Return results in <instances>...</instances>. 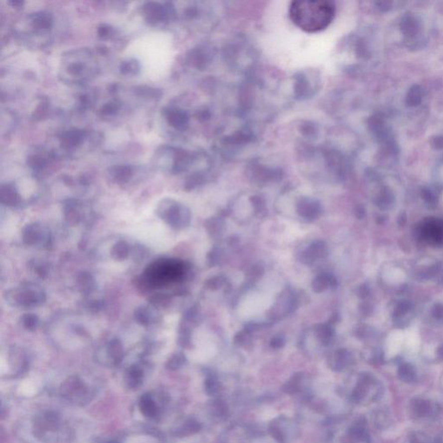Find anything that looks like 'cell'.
<instances>
[{
    "label": "cell",
    "instance_id": "cell-1",
    "mask_svg": "<svg viewBox=\"0 0 443 443\" xmlns=\"http://www.w3.org/2000/svg\"><path fill=\"white\" fill-rule=\"evenodd\" d=\"M336 7L332 1H294L289 7V16L293 23L307 33L325 30L332 23Z\"/></svg>",
    "mask_w": 443,
    "mask_h": 443
},
{
    "label": "cell",
    "instance_id": "cell-2",
    "mask_svg": "<svg viewBox=\"0 0 443 443\" xmlns=\"http://www.w3.org/2000/svg\"><path fill=\"white\" fill-rule=\"evenodd\" d=\"M187 271L185 263L179 260L158 259L148 265L142 276L134 281L140 292L149 293L184 279Z\"/></svg>",
    "mask_w": 443,
    "mask_h": 443
},
{
    "label": "cell",
    "instance_id": "cell-3",
    "mask_svg": "<svg viewBox=\"0 0 443 443\" xmlns=\"http://www.w3.org/2000/svg\"><path fill=\"white\" fill-rule=\"evenodd\" d=\"M3 299L9 305L21 309H32L45 304L47 295L45 291L38 284L22 283L13 289L3 293Z\"/></svg>",
    "mask_w": 443,
    "mask_h": 443
},
{
    "label": "cell",
    "instance_id": "cell-4",
    "mask_svg": "<svg viewBox=\"0 0 443 443\" xmlns=\"http://www.w3.org/2000/svg\"><path fill=\"white\" fill-rule=\"evenodd\" d=\"M155 212L158 218L176 230L186 229L191 221L189 208L171 198L162 199L157 205Z\"/></svg>",
    "mask_w": 443,
    "mask_h": 443
},
{
    "label": "cell",
    "instance_id": "cell-5",
    "mask_svg": "<svg viewBox=\"0 0 443 443\" xmlns=\"http://www.w3.org/2000/svg\"><path fill=\"white\" fill-rule=\"evenodd\" d=\"M22 241L26 246L38 247L43 250H49L52 245L50 231L38 222L25 224L22 230Z\"/></svg>",
    "mask_w": 443,
    "mask_h": 443
},
{
    "label": "cell",
    "instance_id": "cell-6",
    "mask_svg": "<svg viewBox=\"0 0 443 443\" xmlns=\"http://www.w3.org/2000/svg\"><path fill=\"white\" fill-rule=\"evenodd\" d=\"M299 300L291 289H286L280 294L275 305L269 310L268 316L271 321H278L295 312Z\"/></svg>",
    "mask_w": 443,
    "mask_h": 443
},
{
    "label": "cell",
    "instance_id": "cell-7",
    "mask_svg": "<svg viewBox=\"0 0 443 443\" xmlns=\"http://www.w3.org/2000/svg\"><path fill=\"white\" fill-rule=\"evenodd\" d=\"M327 244L323 240H315L304 251L299 255V261L305 265H312L318 260L324 259L328 256Z\"/></svg>",
    "mask_w": 443,
    "mask_h": 443
},
{
    "label": "cell",
    "instance_id": "cell-8",
    "mask_svg": "<svg viewBox=\"0 0 443 443\" xmlns=\"http://www.w3.org/2000/svg\"><path fill=\"white\" fill-rule=\"evenodd\" d=\"M145 19L151 24L162 23L167 19L171 13L170 7L158 2H148L142 8Z\"/></svg>",
    "mask_w": 443,
    "mask_h": 443
},
{
    "label": "cell",
    "instance_id": "cell-9",
    "mask_svg": "<svg viewBox=\"0 0 443 443\" xmlns=\"http://www.w3.org/2000/svg\"><path fill=\"white\" fill-rule=\"evenodd\" d=\"M134 318L139 325L149 327L160 321L161 313L158 308L151 304L142 305L135 309Z\"/></svg>",
    "mask_w": 443,
    "mask_h": 443
},
{
    "label": "cell",
    "instance_id": "cell-10",
    "mask_svg": "<svg viewBox=\"0 0 443 443\" xmlns=\"http://www.w3.org/2000/svg\"><path fill=\"white\" fill-rule=\"evenodd\" d=\"M297 213L303 219L312 222L321 216V206L316 200L311 198H302L297 204Z\"/></svg>",
    "mask_w": 443,
    "mask_h": 443
},
{
    "label": "cell",
    "instance_id": "cell-11",
    "mask_svg": "<svg viewBox=\"0 0 443 443\" xmlns=\"http://www.w3.org/2000/svg\"><path fill=\"white\" fill-rule=\"evenodd\" d=\"M87 393L85 384L77 377H69L60 387V394L67 399L80 397Z\"/></svg>",
    "mask_w": 443,
    "mask_h": 443
},
{
    "label": "cell",
    "instance_id": "cell-12",
    "mask_svg": "<svg viewBox=\"0 0 443 443\" xmlns=\"http://www.w3.org/2000/svg\"><path fill=\"white\" fill-rule=\"evenodd\" d=\"M82 203L78 199H69L63 204V216L70 225H76L83 220Z\"/></svg>",
    "mask_w": 443,
    "mask_h": 443
},
{
    "label": "cell",
    "instance_id": "cell-13",
    "mask_svg": "<svg viewBox=\"0 0 443 443\" xmlns=\"http://www.w3.org/2000/svg\"><path fill=\"white\" fill-rule=\"evenodd\" d=\"M86 132L79 129H70L60 135V144L66 149L77 148L83 143L86 138Z\"/></svg>",
    "mask_w": 443,
    "mask_h": 443
},
{
    "label": "cell",
    "instance_id": "cell-14",
    "mask_svg": "<svg viewBox=\"0 0 443 443\" xmlns=\"http://www.w3.org/2000/svg\"><path fill=\"white\" fill-rule=\"evenodd\" d=\"M135 173V168L128 164H117L109 168V177L114 183L118 184H127L131 180Z\"/></svg>",
    "mask_w": 443,
    "mask_h": 443
},
{
    "label": "cell",
    "instance_id": "cell-15",
    "mask_svg": "<svg viewBox=\"0 0 443 443\" xmlns=\"http://www.w3.org/2000/svg\"><path fill=\"white\" fill-rule=\"evenodd\" d=\"M76 285L81 294L89 295L97 288L95 276L88 271H80L76 276Z\"/></svg>",
    "mask_w": 443,
    "mask_h": 443
},
{
    "label": "cell",
    "instance_id": "cell-16",
    "mask_svg": "<svg viewBox=\"0 0 443 443\" xmlns=\"http://www.w3.org/2000/svg\"><path fill=\"white\" fill-rule=\"evenodd\" d=\"M1 203L7 207H16L21 204V197L15 184H3L0 189Z\"/></svg>",
    "mask_w": 443,
    "mask_h": 443
},
{
    "label": "cell",
    "instance_id": "cell-17",
    "mask_svg": "<svg viewBox=\"0 0 443 443\" xmlns=\"http://www.w3.org/2000/svg\"><path fill=\"white\" fill-rule=\"evenodd\" d=\"M106 353L108 355L112 364L117 365L121 364L124 358V348L122 341L117 338L110 339L105 346Z\"/></svg>",
    "mask_w": 443,
    "mask_h": 443
},
{
    "label": "cell",
    "instance_id": "cell-18",
    "mask_svg": "<svg viewBox=\"0 0 443 443\" xmlns=\"http://www.w3.org/2000/svg\"><path fill=\"white\" fill-rule=\"evenodd\" d=\"M337 286V279L331 273H321L312 280V289L313 292L319 294Z\"/></svg>",
    "mask_w": 443,
    "mask_h": 443
},
{
    "label": "cell",
    "instance_id": "cell-19",
    "mask_svg": "<svg viewBox=\"0 0 443 443\" xmlns=\"http://www.w3.org/2000/svg\"><path fill=\"white\" fill-rule=\"evenodd\" d=\"M32 25L37 30H48L52 27V14L48 11H37L30 16Z\"/></svg>",
    "mask_w": 443,
    "mask_h": 443
},
{
    "label": "cell",
    "instance_id": "cell-20",
    "mask_svg": "<svg viewBox=\"0 0 443 443\" xmlns=\"http://www.w3.org/2000/svg\"><path fill=\"white\" fill-rule=\"evenodd\" d=\"M131 255V247L128 242L120 240L113 245L110 250V256L112 259L118 262H122L128 259Z\"/></svg>",
    "mask_w": 443,
    "mask_h": 443
},
{
    "label": "cell",
    "instance_id": "cell-21",
    "mask_svg": "<svg viewBox=\"0 0 443 443\" xmlns=\"http://www.w3.org/2000/svg\"><path fill=\"white\" fill-rule=\"evenodd\" d=\"M314 332L322 345H328L334 337V329L331 324H318L314 327Z\"/></svg>",
    "mask_w": 443,
    "mask_h": 443
},
{
    "label": "cell",
    "instance_id": "cell-22",
    "mask_svg": "<svg viewBox=\"0 0 443 443\" xmlns=\"http://www.w3.org/2000/svg\"><path fill=\"white\" fill-rule=\"evenodd\" d=\"M140 410L145 417H153L157 414V405L151 395L145 394L140 400Z\"/></svg>",
    "mask_w": 443,
    "mask_h": 443
},
{
    "label": "cell",
    "instance_id": "cell-23",
    "mask_svg": "<svg viewBox=\"0 0 443 443\" xmlns=\"http://www.w3.org/2000/svg\"><path fill=\"white\" fill-rule=\"evenodd\" d=\"M144 378V372L142 368L137 365H133L128 372V383L131 389H138L142 386Z\"/></svg>",
    "mask_w": 443,
    "mask_h": 443
},
{
    "label": "cell",
    "instance_id": "cell-24",
    "mask_svg": "<svg viewBox=\"0 0 443 443\" xmlns=\"http://www.w3.org/2000/svg\"><path fill=\"white\" fill-rule=\"evenodd\" d=\"M49 164V155L43 153H34L28 156L27 164L34 171H41Z\"/></svg>",
    "mask_w": 443,
    "mask_h": 443
},
{
    "label": "cell",
    "instance_id": "cell-25",
    "mask_svg": "<svg viewBox=\"0 0 443 443\" xmlns=\"http://www.w3.org/2000/svg\"><path fill=\"white\" fill-rule=\"evenodd\" d=\"M225 222L220 217H210L205 222V229L211 237H217L223 232Z\"/></svg>",
    "mask_w": 443,
    "mask_h": 443
},
{
    "label": "cell",
    "instance_id": "cell-26",
    "mask_svg": "<svg viewBox=\"0 0 443 443\" xmlns=\"http://www.w3.org/2000/svg\"><path fill=\"white\" fill-rule=\"evenodd\" d=\"M165 117L170 125L177 129L183 128L186 123V116L183 112L176 109H170L165 113Z\"/></svg>",
    "mask_w": 443,
    "mask_h": 443
},
{
    "label": "cell",
    "instance_id": "cell-27",
    "mask_svg": "<svg viewBox=\"0 0 443 443\" xmlns=\"http://www.w3.org/2000/svg\"><path fill=\"white\" fill-rule=\"evenodd\" d=\"M201 321V313L199 307L197 305L190 306L184 312L183 318L180 322H183L185 325H189L190 327L197 325Z\"/></svg>",
    "mask_w": 443,
    "mask_h": 443
},
{
    "label": "cell",
    "instance_id": "cell-28",
    "mask_svg": "<svg viewBox=\"0 0 443 443\" xmlns=\"http://www.w3.org/2000/svg\"><path fill=\"white\" fill-rule=\"evenodd\" d=\"M177 344L183 348H189L191 345V329L183 322H180L178 327Z\"/></svg>",
    "mask_w": 443,
    "mask_h": 443
},
{
    "label": "cell",
    "instance_id": "cell-29",
    "mask_svg": "<svg viewBox=\"0 0 443 443\" xmlns=\"http://www.w3.org/2000/svg\"><path fill=\"white\" fill-rule=\"evenodd\" d=\"M171 296L164 293H157L151 295L149 298V304L155 306L156 308H166L171 305Z\"/></svg>",
    "mask_w": 443,
    "mask_h": 443
},
{
    "label": "cell",
    "instance_id": "cell-30",
    "mask_svg": "<svg viewBox=\"0 0 443 443\" xmlns=\"http://www.w3.org/2000/svg\"><path fill=\"white\" fill-rule=\"evenodd\" d=\"M20 324L28 332H34L39 325V318L35 313L27 312L21 316Z\"/></svg>",
    "mask_w": 443,
    "mask_h": 443
},
{
    "label": "cell",
    "instance_id": "cell-31",
    "mask_svg": "<svg viewBox=\"0 0 443 443\" xmlns=\"http://www.w3.org/2000/svg\"><path fill=\"white\" fill-rule=\"evenodd\" d=\"M140 63L135 59L126 60L120 65V71L126 76H135L140 72Z\"/></svg>",
    "mask_w": 443,
    "mask_h": 443
},
{
    "label": "cell",
    "instance_id": "cell-32",
    "mask_svg": "<svg viewBox=\"0 0 443 443\" xmlns=\"http://www.w3.org/2000/svg\"><path fill=\"white\" fill-rule=\"evenodd\" d=\"M185 362H186V358H185L184 354H183L182 352H177V353L171 355V357L169 358L165 364V367L170 371H176L177 369L182 367L185 364Z\"/></svg>",
    "mask_w": 443,
    "mask_h": 443
},
{
    "label": "cell",
    "instance_id": "cell-33",
    "mask_svg": "<svg viewBox=\"0 0 443 443\" xmlns=\"http://www.w3.org/2000/svg\"><path fill=\"white\" fill-rule=\"evenodd\" d=\"M149 255V250L147 247L136 243L134 246L131 247V255L132 258L134 259L136 263H142L144 261L145 258L148 257Z\"/></svg>",
    "mask_w": 443,
    "mask_h": 443
},
{
    "label": "cell",
    "instance_id": "cell-34",
    "mask_svg": "<svg viewBox=\"0 0 443 443\" xmlns=\"http://www.w3.org/2000/svg\"><path fill=\"white\" fill-rule=\"evenodd\" d=\"M121 109H122V102L118 100H113L102 106L100 113L102 116H113L116 115Z\"/></svg>",
    "mask_w": 443,
    "mask_h": 443
},
{
    "label": "cell",
    "instance_id": "cell-35",
    "mask_svg": "<svg viewBox=\"0 0 443 443\" xmlns=\"http://www.w3.org/2000/svg\"><path fill=\"white\" fill-rule=\"evenodd\" d=\"M412 410L417 417H425L430 414L431 405L429 401L416 400L412 404Z\"/></svg>",
    "mask_w": 443,
    "mask_h": 443
},
{
    "label": "cell",
    "instance_id": "cell-36",
    "mask_svg": "<svg viewBox=\"0 0 443 443\" xmlns=\"http://www.w3.org/2000/svg\"><path fill=\"white\" fill-rule=\"evenodd\" d=\"M226 283L227 280L224 276H216L207 280L204 285L206 287V289L212 290V291H216V290L222 289L223 287L226 285Z\"/></svg>",
    "mask_w": 443,
    "mask_h": 443
},
{
    "label": "cell",
    "instance_id": "cell-37",
    "mask_svg": "<svg viewBox=\"0 0 443 443\" xmlns=\"http://www.w3.org/2000/svg\"><path fill=\"white\" fill-rule=\"evenodd\" d=\"M223 259V250L220 248H213L207 255V263L210 267L218 265Z\"/></svg>",
    "mask_w": 443,
    "mask_h": 443
},
{
    "label": "cell",
    "instance_id": "cell-38",
    "mask_svg": "<svg viewBox=\"0 0 443 443\" xmlns=\"http://www.w3.org/2000/svg\"><path fill=\"white\" fill-rule=\"evenodd\" d=\"M251 203L253 205L255 214L257 217H263L266 216V204L263 198L260 197H251Z\"/></svg>",
    "mask_w": 443,
    "mask_h": 443
},
{
    "label": "cell",
    "instance_id": "cell-39",
    "mask_svg": "<svg viewBox=\"0 0 443 443\" xmlns=\"http://www.w3.org/2000/svg\"><path fill=\"white\" fill-rule=\"evenodd\" d=\"M105 301L103 299H91L86 300L84 307L89 312L96 313V312L102 311L105 307Z\"/></svg>",
    "mask_w": 443,
    "mask_h": 443
},
{
    "label": "cell",
    "instance_id": "cell-40",
    "mask_svg": "<svg viewBox=\"0 0 443 443\" xmlns=\"http://www.w3.org/2000/svg\"><path fill=\"white\" fill-rule=\"evenodd\" d=\"M69 74L75 77H82L86 72V66L82 62H73L68 67Z\"/></svg>",
    "mask_w": 443,
    "mask_h": 443
},
{
    "label": "cell",
    "instance_id": "cell-41",
    "mask_svg": "<svg viewBox=\"0 0 443 443\" xmlns=\"http://www.w3.org/2000/svg\"><path fill=\"white\" fill-rule=\"evenodd\" d=\"M137 94L143 97L153 99L158 98L162 93L158 89H151L149 87H140L137 90Z\"/></svg>",
    "mask_w": 443,
    "mask_h": 443
},
{
    "label": "cell",
    "instance_id": "cell-42",
    "mask_svg": "<svg viewBox=\"0 0 443 443\" xmlns=\"http://www.w3.org/2000/svg\"><path fill=\"white\" fill-rule=\"evenodd\" d=\"M31 263H32L31 268L37 276H39L42 278H44L48 276L49 268H48L47 264L42 263V262H38V261H33Z\"/></svg>",
    "mask_w": 443,
    "mask_h": 443
},
{
    "label": "cell",
    "instance_id": "cell-43",
    "mask_svg": "<svg viewBox=\"0 0 443 443\" xmlns=\"http://www.w3.org/2000/svg\"><path fill=\"white\" fill-rule=\"evenodd\" d=\"M250 332H247L246 330H243L241 332H237L235 338H234V343L235 345L238 346H242L247 344V342H249L250 338Z\"/></svg>",
    "mask_w": 443,
    "mask_h": 443
},
{
    "label": "cell",
    "instance_id": "cell-44",
    "mask_svg": "<svg viewBox=\"0 0 443 443\" xmlns=\"http://www.w3.org/2000/svg\"><path fill=\"white\" fill-rule=\"evenodd\" d=\"M347 352L344 350H339V351L335 352L334 355V363L335 366L337 368H342L345 365V363L347 361Z\"/></svg>",
    "mask_w": 443,
    "mask_h": 443
},
{
    "label": "cell",
    "instance_id": "cell-45",
    "mask_svg": "<svg viewBox=\"0 0 443 443\" xmlns=\"http://www.w3.org/2000/svg\"><path fill=\"white\" fill-rule=\"evenodd\" d=\"M400 376L403 380L408 382V383L413 382L416 379L415 372L411 370V368H409V366H404L401 369Z\"/></svg>",
    "mask_w": 443,
    "mask_h": 443
},
{
    "label": "cell",
    "instance_id": "cell-46",
    "mask_svg": "<svg viewBox=\"0 0 443 443\" xmlns=\"http://www.w3.org/2000/svg\"><path fill=\"white\" fill-rule=\"evenodd\" d=\"M270 325H271L269 324V323H256V322H250V323H248L247 325H245V328H244V330H246L247 332L252 333V332L259 331V330H262V329L268 327V326H270Z\"/></svg>",
    "mask_w": 443,
    "mask_h": 443
},
{
    "label": "cell",
    "instance_id": "cell-47",
    "mask_svg": "<svg viewBox=\"0 0 443 443\" xmlns=\"http://www.w3.org/2000/svg\"><path fill=\"white\" fill-rule=\"evenodd\" d=\"M286 344V337L283 334H276L275 337H273L271 341H270V345L273 348H282Z\"/></svg>",
    "mask_w": 443,
    "mask_h": 443
},
{
    "label": "cell",
    "instance_id": "cell-48",
    "mask_svg": "<svg viewBox=\"0 0 443 443\" xmlns=\"http://www.w3.org/2000/svg\"><path fill=\"white\" fill-rule=\"evenodd\" d=\"M263 272H264V270H263V267L259 266V265L252 267L250 270V272L248 274L249 279H250V281L258 280L261 276H263Z\"/></svg>",
    "mask_w": 443,
    "mask_h": 443
},
{
    "label": "cell",
    "instance_id": "cell-49",
    "mask_svg": "<svg viewBox=\"0 0 443 443\" xmlns=\"http://www.w3.org/2000/svg\"><path fill=\"white\" fill-rule=\"evenodd\" d=\"M112 30H113V29H112L111 26H109V25L106 24V23H102V24H101V25L98 27L97 32H98V36H100V37H102V38H108V37L111 36Z\"/></svg>",
    "mask_w": 443,
    "mask_h": 443
},
{
    "label": "cell",
    "instance_id": "cell-50",
    "mask_svg": "<svg viewBox=\"0 0 443 443\" xmlns=\"http://www.w3.org/2000/svg\"><path fill=\"white\" fill-rule=\"evenodd\" d=\"M9 3H10V5L12 7L19 8V7L23 6V1H16V0H14V1H10Z\"/></svg>",
    "mask_w": 443,
    "mask_h": 443
}]
</instances>
